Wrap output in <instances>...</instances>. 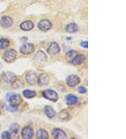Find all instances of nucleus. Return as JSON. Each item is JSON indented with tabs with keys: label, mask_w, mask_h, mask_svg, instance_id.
Wrapping results in <instances>:
<instances>
[{
	"label": "nucleus",
	"mask_w": 126,
	"mask_h": 139,
	"mask_svg": "<svg viewBox=\"0 0 126 139\" xmlns=\"http://www.w3.org/2000/svg\"><path fill=\"white\" fill-rule=\"evenodd\" d=\"M6 100L10 103V105L13 106H18L22 101V98L19 96L15 94H8L6 95Z\"/></svg>",
	"instance_id": "nucleus-1"
},
{
	"label": "nucleus",
	"mask_w": 126,
	"mask_h": 139,
	"mask_svg": "<svg viewBox=\"0 0 126 139\" xmlns=\"http://www.w3.org/2000/svg\"><path fill=\"white\" fill-rule=\"evenodd\" d=\"M16 55L17 52L14 49H8L3 54V59L7 63H11L16 59Z\"/></svg>",
	"instance_id": "nucleus-2"
},
{
	"label": "nucleus",
	"mask_w": 126,
	"mask_h": 139,
	"mask_svg": "<svg viewBox=\"0 0 126 139\" xmlns=\"http://www.w3.org/2000/svg\"><path fill=\"white\" fill-rule=\"evenodd\" d=\"M43 96L45 98L48 99L49 101H56L58 99V95L53 90L48 89V90H45L43 91Z\"/></svg>",
	"instance_id": "nucleus-3"
},
{
	"label": "nucleus",
	"mask_w": 126,
	"mask_h": 139,
	"mask_svg": "<svg viewBox=\"0 0 126 139\" xmlns=\"http://www.w3.org/2000/svg\"><path fill=\"white\" fill-rule=\"evenodd\" d=\"M26 80L30 85H35L38 81L37 73L34 71H29L26 75Z\"/></svg>",
	"instance_id": "nucleus-4"
},
{
	"label": "nucleus",
	"mask_w": 126,
	"mask_h": 139,
	"mask_svg": "<svg viewBox=\"0 0 126 139\" xmlns=\"http://www.w3.org/2000/svg\"><path fill=\"white\" fill-rule=\"evenodd\" d=\"M34 51V46L32 43H25L21 46V52L23 54L29 55L32 53Z\"/></svg>",
	"instance_id": "nucleus-5"
},
{
	"label": "nucleus",
	"mask_w": 126,
	"mask_h": 139,
	"mask_svg": "<svg viewBox=\"0 0 126 139\" xmlns=\"http://www.w3.org/2000/svg\"><path fill=\"white\" fill-rule=\"evenodd\" d=\"M38 27L41 30V31L43 32H46L49 30L50 29L52 28V24L51 23L47 20V19H44V20H41L39 24H38Z\"/></svg>",
	"instance_id": "nucleus-6"
},
{
	"label": "nucleus",
	"mask_w": 126,
	"mask_h": 139,
	"mask_svg": "<svg viewBox=\"0 0 126 139\" xmlns=\"http://www.w3.org/2000/svg\"><path fill=\"white\" fill-rule=\"evenodd\" d=\"M60 48L56 42H51L47 50L48 53L50 55H56L60 52Z\"/></svg>",
	"instance_id": "nucleus-7"
},
{
	"label": "nucleus",
	"mask_w": 126,
	"mask_h": 139,
	"mask_svg": "<svg viewBox=\"0 0 126 139\" xmlns=\"http://www.w3.org/2000/svg\"><path fill=\"white\" fill-rule=\"evenodd\" d=\"M79 82H80V79L76 75L72 74L67 78V84L68 86L71 87L76 86L78 84H79Z\"/></svg>",
	"instance_id": "nucleus-8"
},
{
	"label": "nucleus",
	"mask_w": 126,
	"mask_h": 139,
	"mask_svg": "<svg viewBox=\"0 0 126 139\" xmlns=\"http://www.w3.org/2000/svg\"><path fill=\"white\" fill-rule=\"evenodd\" d=\"M33 136H34V131L31 127H25L22 130V137L23 139H31L32 138Z\"/></svg>",
	"instance_id": "nucleus-9"
},
{
	"label": "nucleus",
	"mask_w": 126,
	"mask_h": 139,
	"mask_svg": "<svg viewBox=\"0 0 126 139\" xmlns=\"http://www.w3.org/2000/svg\"><path fill=\"white\" fill-rule=\"evenodd\" d=\"M13 19L9 16H4L1 20V25L3 28H8L13 25Z\"/></svg>",
	"instance_id": "nucleus-10"
},
{
	"label": "nucleus",
	"mask_w": 126,
	"mask_h": 139,
	"mask_svg": "<svg viewBox=\"0 0 126 139\" xmlns=\"http://www.w3.org/2000/svg\"><path fill=\"white\" fill-rule=\"evenodd\" d=\"M2 77L6 83H13L16 80V75L10 72H4L2 75Z\"/></svg>",
	"instance_id": "nucleus-11"
},
{
	"label": "nucleus",
	"mask_w": 126,
	"mask_h": 139,
	"mask_svg": "<svg viewBox=\"0 0 126 139\" xmlns=\"http://www.w3.org/2000/svg\"><path fill=\"white\" fill-rule=\"evenodd\" d=\"M53 136L55 139H65L67 138V135L64 131L60 129H54L53 131Z\"/></svg>",
	"instance_id": "nucleus-12"
},
{
	"label": "nucleus",
	"mask_w": 126,
	"mask_h": 139,
	"mask_svg": "<svg viewBox=\"0 0 126 139\" xmlns=\"http://www.w3.org/2000/svg\"><path fill=\"white\" fill-rule=\"evenodd\" d=\"M49 81H50V78H49V75L45 73L40 74V76L38 78V82H39V85H41V86L47 85L49 84Z\"/></svg>",
	"instance_id": "nucleus-13"
},
{
	"label": "nucleus",
	"mask_w": 126,
	"mask_h": 139,
	"mask_svg": "<svg viewBox=\"0 0 126 139\" xmlns=\"http://www.w3.org/2000/svg\"><path fill=\"white\" fill-rule=\"evenodd\" d=\"M65 101H66V103L67 105H75L76 103L78 102V98L74 96V95H72V94H69L66 96L65 98Z\"/></svg>",
	"instance_id": "nucleus-14"
},
{
	"label": "nucleus",
	"mask_w": 126,
	"mask_h": 139,
	"mask_svg": "<svg viewBox=\"0 0 126 139\" xmlns=\"http://www.w3.org/2000/svg\"><path fill=\"white\" fill-rule=\"evenodd\" d=\"M85 61V56L84 55H77L76 57L73 59V61H72V63L74 64V66H79L82 64L83 62Z\"/></svg>",
	"instance_id": "nucleus-15"
},
{
	"label": "nucleus",
	"mask_w": 126,
	"mask_h": 139,
	"mask_svg": "<svg viewBox=\"0 0 126 139\" xmlns=\"http://www.w3.org/2000/svg\"><path fill=\"white\" fill-rule=\"evenodd\" d=\"M34 28V24L32 21H24L21 24V28L25 31H29L31 30Z\"/></svg>",
	"instance_id": "nucleus-16"
},
{
	"label": "nucleus",
	"mask_w": 126,
	"mask_h": 139,
	"mask_svg": "<svg viewBox=\"0 0 126 139\" xmlns=\"http://www.w3.org/2000/svg\"><path fill=\"white\" fill-rule=\"evenodd\" d=\"M44 112L46 115L49 118H53L55 115V111L54 110V109L50 106L45 107Z\"/></svg>",
	"instance_id": "nucleus-17"
},
{
	"label": "nucleus",
	"mask_w": 126,
	"mask_h": 139,
	"mask_svg": "<svg viewBox=\"0 0 126 139\" xmlns=\"http://www.w3.org/2000/svg\"><path fill=\"white\" fill-rule=\"evenodd\" d=\"M37 138L39 139H48L49 138V134L44 129H39L37 132Z\"/></svg>",
	"instance_id": "nucleus-18"
},
{
	"label": "nucleus",
	"mask_w": 126,
	"mask_h": 139,
	"mask_svg": "<svg viewBox=\"0 0 126 139\" xmlns=\"http://www.w3.org/2000/svg\"><path fill=\"white\" fill-rule=\"evenodd\" d=\"M78 30V27L76 24L75 23H70L67 25L66 27V31L69 33H76Z\"/></svg>",
	"instance_id": "nucleus-19"
},
{
	"label": "nucleus",
	"mask_w": 126,
	"mask_h": 139,
	"mask_svg": "<svg viewBox=\"0 0 126 139\" xmlns=\"http://www.w3.org/2000/svg\"><path fill=\"white\" fill-rule=\"evenodd\" d=\"M78 53L76 51H70L69 52H67V54H66V59L67 60V61L72 63L74 58L76 57Z\"/></svg>",
	"instance_id": "nucleus-20"
},
{
	"label": "nucleus",
	"mask_w": 126,
	"mask_h": 139,
	"mask_svg": "<svg viewBox=\"0 0 126 139\" xmlns=\"http://www.w3.org/2000/svg\"><path fill=\"white\" fill-rule=\"evenodd\" d=\"M10 44L9 40L6 38H1L0 39V49H6Z\"/></svg>",
	"instance_id": "nucleus-21"
},
{
	"label": "nucleus",
	"mask_w": 126,
	"mask_h": 139,
	"mask_svg": "<svg viewBox=\"0 0 126 139\" xmlns=\"http://www.w3.org/2000/svg\"><path fill=\"white\" fill-rule=\"evenodd\" d=\"M23 95L25 98H32L36 96V92L32 90H25L23 91Z\"/></svg>",
	"instance_id": "nucleus-22"
},
{
	"label": "nucleus",
	"mask_w": 126,
	"mask_h": 139,
	"mask_svg": "<svg viewBox=\"0 0 126 139\" xmlns=\"http://www.w3.org/2000/svg\"><path fill=\"white\" fill-rule=\"evenodd\" d=\"M60 118L62 120H66V119H68L69 118V113L67 112H66L65 110H62L60 112V115H59Z\"/></svg>",
	"instance_id": "nucleus-23"
},
{
	"label": "nucleus",
	"mask_w": 126,
	"mask_h": 139,
	"mask_svg": "<svg viewBox=\"0 0 126 139\" xmlns=\"http://www.w3.org/2000/svg\"><path fill=\"white\" fill-rule=\"evenodd\" d=\"M10 129H11V131L13 134H17L18 132V129H19V126H18V124L14 123V124H11V126L10 127Z\"/></svg>",
	"instance_id": "nucleus-24"
},
{
	"label": "nucleus",
	"mask_w": 126,
	"mask_h": 139,
	"mask_svg": "<svg viewBox=\"0 0 126 139\" xmlns=\"http://www.w3.org/2000/svg\"><path fill=\"white\" fill-rule=\"evenodd\" d=\"M13 86L15 87V89H20L21 87H23V84L21 80H15L14 82H13Z\"/></svg>",
	"instance_id": "nucleus-25"
},
{
	"label": "nucleus",
	"mask_w": 126,
	"mask_h": 139,
	"mask_svg": "<svg viewBox=\"0 0 126 139\" xmlns=\"http://www.w3.org/2000/svg\"><path fill=\"white\" fill-rule=\"evenodd\" d=\"M11 134L8 131H4L1 134V138L4 139H11Z\"/></svg>",
	"instance_id": "nucleus-26"
},
{
	"label": "nucleus",
	"mask_w": 126,
	"mask_h": 139,
	"mask_svg": "<svg viewBox=\"0 0 126 139\" xmlns=\"http://www.w3.org/2000/svg\"><path fill=\"white\" fill-rule=\"evenodd\" d=\"M17 107H18L17 106H13V105H10L7 107V109H8V110L10 111V112H15V111H16Z\"/></svg>",
	"instance_id": "nucleus-27"
},
{
	"label": "nucleus",
	"mask_w": 126,
	"mask_h": 139,
	"mask_svg": "<svg viewBox=\"0 0 126 139\" xmlns=\"http://www.w3.org/2000/svg\"><path fill=\"white\" fill-rule=\"evenodd\" d=\"M78 92L80 93V94H85L87 92V90H86V89H85V87H83V86H81V87H79L78 88Z\"/></svg>",
	"instance_id": "nucleus-28"
},
{
	"label": "nucleus",
	"mask_w": 126,
	"mask_h": 139,
	"mask_svg": "<svg viewBox=\"0 0 126 139\" xmlns=\"http://www.w3.org/2000/svg\"><path fill=\"white\" fill-rule=\"evenodd\" d=\"M81 46L83 48L85 49H88V41H82L81 43Z\"/></svg>",
	"instance_id": "nucleus-29"
}]
</instances>
